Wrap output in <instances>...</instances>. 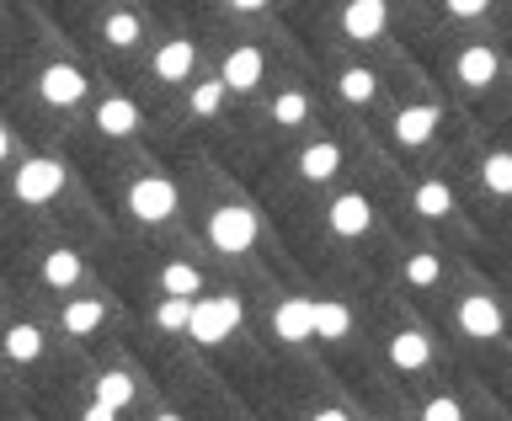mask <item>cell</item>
Segmentation results:
<instances>
[{
  "instance_id": "4",
  "label": "cell",
  "mask_w": 512,
  "mask_h": 421,
  "mask_svg": "<svg viewBox=\"0 0 512 421\" xmlns=\"http://www.w3.org/2000/svg\"><path fill=\"white\" fill-rule=\"evenodd\" d=\"M59 187H64V166L59 160H27L22 171H16V198L22 203H48V198H59Z\"/></svg>"
},
{
  "instance_id": "23",
  "label": "cell",
  "mask_w": 512,
  "mask_h": 421,
  "mask_svg": "<svg viewBox=\"0 0 512 421\" xmlns=\"http://www.w3.org/2000/svg\"><path fill=\"white\" fill-rule=\"evenodd\" d=\"M448 208H454V192H448V182H422V187H416V214L443 219Z\"/></svg>"
},
{
  "instance_id": "31",
  "label": "cell",
  "mask_w": 512,
  "mask_h": 421,
  "mask_svg": "<svg viewBox=\"0 0 512 421\" xmlns=\"http://www.w3.org/2000/svg\"><path fill=\"white\" fill-rule=\"evenodd\" d=\"M422 421H464V411H459V400H427V411H422Z\"/></svg>"
},
{
  "instance_id": "9",
  "label": "cell",
  "mask_w": 512,
  "mask_h": 421,
  "mask_svg": "<svg viewBox=\"0 0 512 421\" xmlns=\"http://www.w3.org/2000/svg\"><path fill=\"white\" fill-rule=\"evenodd\" d=\"M219 80H224V91H256V80H262V54H256V48H235V54L224 59Z\"/></svg>"
},
{
  "instance_id": "8",
  "label": "cell",
  "mask_w": 512,
  "mask_h": 421,
  "mask_svg": "<svg viewBox=\"0 0 512 421\" xmlns=\"http://www.w3.org/2000/svg\"><path fill=\"white\" fill-rule=\"evenodd\" d=\"M272 331L283 342H310L315 336V299H283L278 315H272Z\"/></svg>"
},
{
  "instance_id": "1",
  "label": "cell",
  "mask_w": 512,
  "mask_h": 421,
  "mask_svg": "<svg viewBox=\"0 0 512 421\" xmlns=\"http://www.w3.org/2000/svg\"><path fill=\"white\" fill-rule=\"evenodd\" d=\"M240 315H246V310H240L235 294L192 299V326H187V336H192V342H203V347H214V342H224V336H235Z\"/></svg>"
},
{
  "instance_id": "13",
  "label": "cell",
  "mask_w": 512,
  "mask_h": 421,
  "mask_svg": "<svg viewBox=\"0 0 512 421\" xmlns=\"http://www.w3.org/2000/svg\"><path fill=\"white\" fill-rule=\"evenodd\" d=\"M192 59H198V48H192L187 38H171V43L155 54V75H160V80H187V75H192Z\"/></svg>"
},
{
  "instance_id": "34",
  "label": "cell",
  "mask_w": 512,
  "mask_h": 421,
  "mask_svg": "<svg viewBox=\"0 0 512 421\" xmlns=\"http://www.w3.org/2000/svg\"><path fill=\"white\" fill-rule=\"evenodd\" d=\"M310 421H347V411H315Z\"/></svg>"
},
{
  "instance_id": "15",
  "label": "cell",
  "mask_w": 512,
  "mask_h": 421,
  "mask_svg": "<svg viewBox=\"0 0 512 421\" xmlns=\"http://www.w3.org/2000/svg\"><path fill=\"white\" fill-rule=\"evenodd\" d=\"M347 326H352L347 304H336V299H315V336H320V342H342Z\"/></svg>"
},
{
  "instance_id": "5",
  "label": "cell",
  "mask_w": 512,
  "mask_h": 421,
  "mask_svg": "<svg viewBox=\"0 0 512 421\" xmlns=\"http://www.w3.org/2000/svg\"><path fill=\"white\" fill-rule=\"evenodd\" d=\"M459 331L475 336V342H491V336H502V304L486 299V294H470L459 304Z\"/></svg>"
},
{
  "instance_id": "10",
  "label": "cell",
  "mask_w": 512,
  "mask_h": 421,
  "mask_svg": "<svg viewBox=\"0 0 512 421\" xmlns=\"http://www.w3.org/2000/svg\"><path fill=\"white\" fill-rule=\"evenodd\" d=\"M368 224H374V208H368V198H358V192H347V198H336L331 203V230L336 235H363Z\"/></svg>"
},
{
  "instance_id": "19",
  "label": "cell",
  "mask_w": 512,
  "mask_h": 421,
  "mask_svg": "<svg viewBox=\"0 0 512 421\" xmlns=\"http://www.w3.org/2000/svg\"><path fill=\"white\" fill-rule=\"evenodd\" d=\"M43 283L48 288H75L80 283V256L75 251H48L43 256Z\"/></svg>"
},
{
  "instance_id": "21",
  "label": "cell",
  "mask_w": 512,
  "mask_h": 421,
  "mask_svg": "<svg viewBox=\"0 0 512 421\" xmlns=\"http://www.w3.org/2000/svg\"><path fill=\"white\" fill-rule=\"evenodd\" d=\"M43 352V331L38 326H11L6 331V358L11 363H32Z\"/></svg>"
},
{
  "instance_id": "22",
  "label": "cell",
  "mask_w": 512,
  "mask_h": 421,
  "mask_svg": "<svg viewBox=\"0 0 512 421\" xmlns=\"http://www.w3.org/2000/svg\"><path fill=\"white\" fill-rule=\"evenodd\" d=\"M96 400L112 406V411H128V406H134V379H128V374H102V379H96Z\"/></svg>"
},
{
  "instance_id": "7",
  "label": "cell",
  "mask_w": 512,
  "mask_h": 421,
  "mask_svg": "<svg viewBox=\"0 0 512 421\" xmlns=\"http://www.w3.org/2000/svg\"><path fill=\"white\" fill-rule=\"evenodd\" d=\"M384 22H390V11H384V0H352V6L342 11V32L352 43H374Z\"/></svg>"
},
{
  "instance_id": "14",
  "label": "cell",
  "mask_w": 512,
  "mask_h": 421,
  "mask_svg": "<svg viewBox=\"0 0 512 421\" xmlns=\"http://www.w3.org/2000/svg\"><path fill=\"white\" fill-rule=\"evenodd\" d=\"M427 358H432V342H427L422 331H400L395 342H390V363L406 368V374H411V368H427Z\"/></svg>"
},
{
  "instance_id": "29",
  "label": "cell",
  "mask_w": 512,
  "mask_h": 421,
  "mask_svg": "<svg viewBox=\"0 0 512 421\" xmlns=\"http://www.w3.org/2000/svg\"><path fill=\"white\" fill-rule=\"evenodd\" d=\"M304 112H310V102H304L299 91H283L278 102H272V118H278V123H288V128H294V123H304Z\"/></svg>"
},
{
  "instance_id": "6",
  "label": "cell",
  "mask_w": 512,
  "mask_h": 421,
  "mask_svg": "<svg viewBox=\"0 0 512 421\" xmlns=\"http://www.w3.org/2000/svg\"><path fill=\"white\" fill-rule=\"evenodd\" d=\"M38 91H43L48 107H75L80 96H86V75H80L75 64H48L43 80H38Z\"/></svg>"
},
{
  "instance_id": "33",
  "label": "cell",
  "mask_w": 512,
  "mask_h": 421,
  "mask_svg": "<svg viewBox=\"0 0 512 421\" xmlns=\"http://www.w3.org/2000/svg\"><path fill=\"white\" fill-rule=\"evenodd\" d=\"M86 421H118V411L102 406V400H91V406H86Z\"/></svg>"
},
{
  "instance_id": "27",
  "label": "cell",
  "mask_w": 512,
  "mask_h": 421,
  "mask_svg": "<svg viewBox=\"0 0 512 421\" xmlns=\"http://www.w3.org/2000/svg\"><path fill=\"white\" fill-rule=\"evenodd\" d=\"M107 43L112 48H134L139 43V16H128V11L107 16Z\"/></svg>"
},
{
  "instance_id": "18",
  "label": "cell",
  "mask_w": 512,
  "mask_h": 421,
  "mask_svg": "<svg viewBox=\"0 0 512 421\" xmlns=\"http://www.w3.org/2000/svg\"><path fill=\"white\" fill-rule=\"evenodd\" d=\"M102 299H70V304H64V331H70V336H91L96 326H102Z\"/></svg>"
},
{
  "instance_id": "28",
  "label": "cell",
  "mask_w": 512,
  "mask_h": 421,
  "mask_svg": "<svg viewBox=\"0 0 512 421\" xmlns=\"http://www.w3.org/2000/svg\"><path fill=\"white\" fill-rule=\"evenodd\" d=\"M219 107H224V80H203V86L192 91V112H198V118H214Z\"/></svg>"
},
{
  "instance_id": "30",
  "label": "cell",
  "mask_w": 512,
  "mask_h": 421,
  "mask_svg": "<svg viewBox=\"0 0 512 421\" xmlns=\"http://www.w3.org/2000/svg\"><path fill=\"white\" fill-rule=\"evenodd\" d=\"M438 256H432V251H422V256H411V262H406V278L416 283V288H427V283H438Z\"/></svg>"
},
{
  "instance_id": "26",
  "label": "cell",
  "mask_w": 512,
  "mask_h": 421,
  "mask_svg": "<svg viewBox=\"0 0 512 421\" xmlns=\"http://www.w3.org/2000/svg\"><path fill=\"white\" fill-rule=\"evenodd\" d=\"M336 86H342V102H368V96H374V75L352 64V70H342V80H336Z\"/></svg>"
},
{
  "instance_id": "32",
  "label": "cell",
  "mask_w": 512,
  "mask_h": 421,
  "mask_svg": "<svg viewBox=\"0 0 512 421\" xmlns=\"http://www.w3.org/2000/svg\"><path fill=\"white\" fill-rule=\"evenodd\" d=\"M454 16H464V22H470V16H486V0H454V6H448Z\"/></svg>"
},
{
  "instance_id": "17",
  "label": "cell",
  "mask_w": 512,
  "mask_h": 421,
  "mask_svg": "<svg viewBox=\"0 0 512 421\" xmlns=\"http://www.w3.org/2000/svg\"><path fill=\"white\" fill-rule=\"evenodd\" d=\"M459 80L464 86H491L496 80V54L491 48H464L459 54Z\"/></svg>"
},
{
  "instance_id": "12",
  "label": "cell",
  "mask_w": 512,
  "mask_h": 421,
  "mask_svg": "<svg viewBox=\"0 0 512 421\" xmlns=\"http://www.w3.org/2000/svg\"><path fill=\"white\" fill-rule=\"evenodd\" d=\"M438 118H443L438 107H406L395 118V139L400 144H427L432 134H438Z\"/></svg>"
},
{
  "instance_id": "16",
  "label": "cell",
  "mask_w": 512,
  "mask_h": 421,
  "mask_svg": "<svg viewBox=\"0 0 512 421\" xmlns=\"http://www.w3.org/2000/svg\"><path fill=\"white\" fill-rule=\"evenodd\" d=\"M336 166H342V150H336L331 139H320V144H310V150L299 155V171L310 176V182H326V176H336Z\"/></svg>"
},
{
  "instance_id": "11",
  "label": "cell",
  "mask_w": 512,
  "mask_h": 421,
  "mask_svg": "<svg viewBox=\"0 0 512 421\" xmlns=\"http://www.w3.org/2000/svg\"><path fill=\"white\" fill-rule=\"evenodd\" d=\"M96 128H102V134H112V139L134 134V128H139V107L128 102V96H107V102L96 107Z\"/></svg>"
},
{
  "instance_id": "24",
  "label": "cell",
  "mask_w": 512,
  "mask_h": 421,
  "mask_svg": "<svg viewBox=\"0 0 512 421\" xmlns=\"http://www.w3.org/2000/svg\"><path fill=\"white\" fill-rule=\"evenodd\" d=\"M480 176H486L491 192H502V198H512V155H486V166H480Z\"/></svg>"
},
{
  "instance_id": "20",
  "label": "cell",
  "mask_w": 512,
  "mask_h": 421,
  "mask_svg": "<svg viewBox=\"0 0 512 421\" xmlns=\"http://www.w3.org/2000/svg\"><path fill=\"white\" fill-rule=\"evenodd\" d=\"M160 288H166V299H192V294L203 288V278H198V267L171 262L166 272H160Z\"/></svg>"
},
{
  "instance_id": "35",
  "label": "cell",
  "mask_w": 512,
  "mask_h": 421,
  "mask_svg": "<svg viewBox=\"0 0 512 421\" xmlns=\"http://www.w3.org/2000/svg\"><path fill=\"white\" fill-rule=\"evenodd\" d=\"M6 155H11V134L0 128V160H6Z\"/></svg>"
},
{
  "instance_id": "25",
  "label": "cell",
  "mask_w": 512,
  "mask_h": 421,
  "mask_svg": "<svg viewBox=\"0 0 512 421\" xmlns=\"http://www.w3.org/2000/svg\"><path fill=\"white\" fill-rule=\"evenodd\" d=\"M155 326H160V331H187V326H192V299H160Z\"/></svg>"
},
{
  "instance_id": "2",
  "label": "cell",
  "mask_w": 512,
  "mask_h": 421,
  "mask_svg": "<svg viewBox=\"0 0 512 421\" xmlns=\"http://www.w3.org/2000/svg\"><path fill=\"white\" fill-rule=\"evenodd\" d=\"M208 240H214V251H224V256L251 251L256 246V214H251V208H240V203L214 208V219H208Z\"/></svg>"
},
{
  "instance_id": "36",
  "label": "cell",
  "mask_w": 512,
  "mask_h": 421,
  "mask_svg": "<svg viewBox=\"0 0 512 421\" xmlns=\"http://www.w3.org/2000/svg\"><path fill=\"white\" fill-rule=\"evenodd\" d=\"M155 421H182V416H171V411H166V416H155Z\"/></svg>"
},
{
  "instance_id": "3",
  "label": "cell",
  "mask_w": 512,
  "mask_h": 421,
  "mask_svg": "<svg viewBox=\"0 0 512 421\" xmlns=\"http://www.w3.org/2000/svg\"><path fill=\"white\" fill-rule=\"evenodd\" d=\"M128 208H134V219L160 224V219L176 214V187L166 182V176H144V182L128 187Z\"/></svg>"
}]
</instances>
